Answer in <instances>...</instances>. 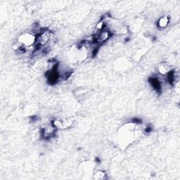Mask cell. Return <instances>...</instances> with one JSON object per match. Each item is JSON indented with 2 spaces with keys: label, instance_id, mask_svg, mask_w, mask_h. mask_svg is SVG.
<instances>
[{
  "label": "cell",
  "instance_id": "obj_2",
  "mask_svg": "<svg viewBox=\"0 0 180 180\" xmlns=\"http://www.w3.org/2000/svg\"><path fill=\"white\" fill-rule=\"evenodd\" d=\"M169 22H170V19L168 16L162 17V18H160L159 19V21H158V26L161 28H165V27L168 25Z\"/></svg>",
  "mask_w": 180,
  "mask_h": 180
},
{
  "label": "cell",
  "instance_id": "obj_1",
  "mask_svg": "<svg viewBox=\"0 0 180 180\" xmlns=\"http://www.w3.org/2000/svg\"><path fill=\"white\" fill-rule=\"evenodd\" d=\"M149 82L151 84L152 87L156 90L157 92L161 90V84H160L159 80L157 77H152V78H149Z\"/></svg>",
  "mask_w": 180,
  "mask_h": 180
}]
</instances>
